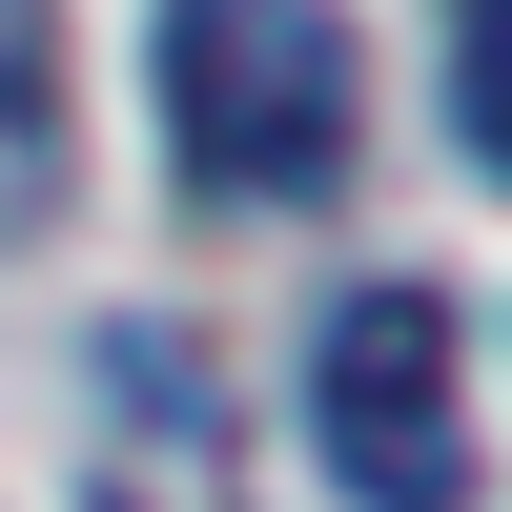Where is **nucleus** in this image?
Returning <instances> with one entry per match:
<instances>
[{
    "label": "nucleus",
    "instance_id": "f257e3e1",
    "mask_svg": "<svg viewBox=\"0 0 512 512\" xmlns=\"http://www.w3.org/2000/svg\"><path fill=\"white\" fill-rule=\"evenodd\" d=\"M164 123H185L205 205H328L349 123H369V62L328 0H164Z\"/></svg>",
    "mask_w": 512,
    "mask_h": 512
},
{
    "label": "nucleus",
    "instance_id": "f03ea898",
    "mask_svg": "<svg viewBox=\"0 0 512 512\" xmlns=\"http://www.w3.org/2000/svg\"><path fill=\"white\" fill-rule=\"evenodd\" d=\"M308 451L349 472V512H472V328L451 287H349L308 328Z\"/></svg>",
    "mask_w": 512,
    "mask_h": 512
},
{
    "label": "nucleus",
    "instance_id": "7ed1b4c3",
    "mask_svg": "<svg viewBox=\"0 0 512 512\" xmlns=\"http://www.w3.org/2000/svg\"><path fill=\"white\" fill-rule=\"evenodd\" d=\"M62 205V0H0V246Z\"/></svg>",
    "mask_w": 512,
    "mask_h": 512
},
{
    "label": "nucleus",
    "instance_id": "20e7f679",
    "mask_svg": "<svg viewBox=\"0 0 512 512\" xmlns=\"http://www.w3.org/2000/svg\"><path fill=\"white\" fill-rule=\"evenodd\" d=\"M451 144L512 185V0H451Z\"/></svg>",
    "mask_w": 512,
    "mask_h": 512
}]
</instances>
